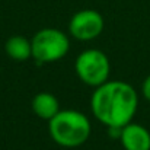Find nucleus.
Instances as JSON below:
<instances>
[{
    "mask_svg": "<svg viewBox=\"0 0 150 150\" xmlns=\"http://www.w3.org/2000/svg\"><path fill=\"white\" fill-rule=\"evenodd\" d=\"M137 108L139 93L124 80H108L91 96V111L106 128L125 127L134 120Z\"/></svg>",
    "mask_w": 150,
    "mask_h": 150,
    "instance_id": "1",
    "label": "nucleus"
},
{
    "mask_svg": "<svg viewBox=\"0 0 150 150\" xmlns=\"http://www.w3.org/2000/svg\"><path fill=\"white\" fill-rule=\"evenodd\" d=\"M48 133L58 146L74 149L89 140L92 124L91 120L77 109H60L48 121Z\"/></svg>",
    "mask_w": 150,
    "mask_h": 150,
    "instance_id": "2",
    "label": "nucleus"
},
{
    "mask_svg": "<svg viewBox=\"0 0 150 150\" xmlns=\"http://www.w3.org/2000/svg\"><path fill=\"white\" fill-rule=\"evenodd\" d=\"M32 58L38 64L55 63L64 58L70 51V38L57 28L40 29L31 40Z\"/></svg>",
    "mask_w": 150,
    "mask_h": 150,
    "instance_id": "3",
    "label": "nucleus"
},
{
    "mask_svg": "<svg viewBox=\"0 0 150 150\" xmlns=\"http://www.w3.org/2000/svg\"><path fill=\"white\" fill-rule=\"evenodd\" d=\"M74 71L82 83L95 89L109 80L111 63L103 51L98 48H88L76 57Z\"/></svg>",
    "mask_w": 150,
    "mask_h": 150,
    "instance_id": "4",
    "label": "nucleus"
},
{
    "mask_svg": "<svg viewBox=\"0 0 150 150\" xmlns=\"http://www.w3.org/2000/svg\"><path fill=\"white\" fill-rule=\"evenodd\" d=\"M103 16L95 9L76 12L69 22V34L77 41H92L103 32Z\"/></svg>",
    "mask_w": 150,
    "mask_h": 150,
    "instance_id": "5",
    "label": "nucleus"
},
{
    "mask_svg": "<svg viewBox=\"0 0 150 150\" xmlns=\"http://www.w3.org/2000/svg\"><path fill=\"white\" fill-rule=\"evenodd\" d=\"M120 142L124 150H150V131L144 125L131 121L121 128Z\"/></svg>",
    "mask_w": 150,
    "mask_h": 150,
    "instance_id": "6",
    "label": "nucleus"
},
{
    "mask_svg": "<svg viewBox=\"0 0 150 150\" xmlns=\"http://www.w3.org/2000/svg\"><path fill=\"white\" fill-rule=\"evenodd\" d=\"M31 108L32 112L45 121H50L51 118H54L58 112H60V102L57 99V96H54L50 92H40L37 93L32 102H31Z\"/></svg>",
    "mask_w": 150,
    "mask_h": 150,
    "instance_id": "7",
    "label": "nucleus"
},
{
    "mask_svg": "<svg viewBox=\"0 0 150 150\" xmlns=\"http://www.w3.org/2000/svg\"><path fill=\"white\" fill-rule=\"evenodd\" d=\"M4 52L13 61H26L32 58L31 40L22 35H13L4 42Z\"/></svg>",
    "mask_w": 150,
    "mask_h": 150,
    "instance_id": "8",
    "label": "nucleus"
},
{
    "mask_svg": "<svg viewBox=\"0 0 150 150\" xmlns=\"http://www.w3.org/2000/svg\"><path fill=\"white\" fill-rule=\"evenodd\" d=\"M142 95L147 102H150V74L142 83Z\"/></svg>",
    "mask_w": 150,
    "mask_h": 150,
    "instance_id": "9",
    "label": "nucleus"
}]
</instances>
